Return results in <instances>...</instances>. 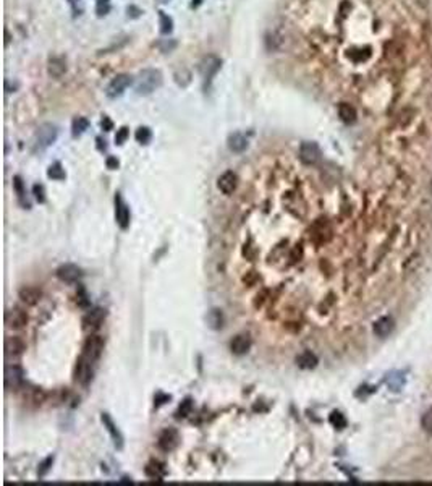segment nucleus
Listing matches in <instances>:
<instances>
[{
  "label": "nucleus",
  "mask_w": 432,
  "mask_h": 486,
  "mask_svg": "<svg viewBox=\"0 0 432 486\" xmlns=\"http://www.w3.org/2000/svg\"><path fill=\"white\" fill-rule=\"evenodd\" d=\"M101 420H102V423H104V426H105V430L109 431L110 438H112V441H113V446H115V448L119 449V451H122V449H123V436H122L120 430L117 428V425L112 421L110 415H109V413H102V415H101Z\"/></svg>",
  "instance_id": "ddd939ff"
},
{
  "label": "nucleus",
  "mask_w": 432,
  "mask_h": 486,
  "mask_svg": "<svg viewBox=\"0 0 432 486\" xmlns=\"http://www.w3.org/2000/svg\"><path fill=\"white\" fill-rule=\"evenodd\" d=\"M237 183H238V178L233 172H225L219 177V182H217V186L219 190L223 193V195H232L235 192V188H237Z\"/></svg>",
  "instance_id": "2eb2a0df"
},
{
  "label": "nucleus",
  "mask_w": 432,
  "mask_h": 486,
  "mask_svg": "<svg viewBox=\"0 0 432 486\" xmlns=\"http://www.w3.org/2000/svg\"><path fill=\"white\" fill-rule=\"evenodd\" d=\"M65 72H66V62L62 57L51 58V62H49V73H51L54 78H60L65 75Z\"/></svg>",
  "instance_id": "4be33fe9"
},
{
  "label": "nucleus",
  "mask_w": 432,
  "mask_h": 486,
  "mask_svg": "<svg viewBox=\"0 0 432 486\" xmlns=\"http://www.w3.org/2000/svg\"><path fill=\"white\" fill-rule=\"evenodd\" d=\"M26 350V344L19 335H12L5 339V353L7 356H19Z\"/></svg>",
  "instance_id": "4468645a"
},
{
  "label": "nucleus",
  "mask_w": 432,
  "mask_h": 486,
  "mask_svg": "<svg viewBox=\"0 0 432 486\" xmlns=\"http://www.w3.org/2000/svg\"><path fill=\"white\" fill-rule=\"evenodd\" d=\"M180 442V436L178 431L173 428H167L161 433L159 441H157V446L164 451V452H172L176 446Z\"/></svg>",
  "instance_id": "9d476101"
},
{
  "label": "nucleus",
  "mask_w": 432,
  "mask_h": 486,
  "mask_svg": "<svg viewBox=\"0 0 432 486\" xmlns=\"http://www.w3.org/2000/svg\"><path fill=\"white\" fill-rule=\"evenodd\" d=\"M421 425H423L424 431L432 433V409H430V410H427V412L423 415V420H421Z\"/></svg>",
  "instance_id": "473e14b6"
},
{
  "label": "nucleus",
  "mask_w": 432,
  "mask_h": 486,
  "mask_svg": "<svg viewBox=\"0 0 432 486\" xmlns=\"http://www.w3.org/2000/svg\"><path fill=\"white\" fill-rule=\"evenodd\" d=\"M5 324L10 329H21L28 324V313L23 308L15 306V308L5 313Z\"/></svg>",
  "instance_id": "423d86ee"
},
{
  "label": "nucleus",
  "mask_w": 432,
  "mask_h": 486,
  "mask_svg": "<svg viewBox=\"0 0 432 486\" xmlns=\"http://www.w3.org/2000/svg\"><path fill=\"white\" fill-rule=\"evenodd\" d=\"M93 366H94V363L87 362L86 358L80 356V358H78V363H76V368H75V379L83 386H87L93 379V373H94Z\"/></svg>",
  "instance_id": "39448f33"
},
{
  "label": "nucleus",
  "mask_w": 432,
  "mask_h": 486,
  "mask_svg": "<svg viewBox=\"0 0 432 486\" xmlns=\"http://www.w3.org/2000/svg\"><path fill=\"white\" fill-rule=\"evenodd\" d=\"M47 175L51 177L52 180H65V177H66V174H65L60 162H55V164H52L51 167H49Z\"/></svg>",
  "instance_id": "a878e982"
},
{
  "label": "nucleus",
  "mask_w": 432,
  "mask_h": 486,
  "mask_svg": "<svg viewBox=\"0 0 432 486\" xmlns=\"http://www.w3.org/2000/svg\"><path fill=\"white\" fill-rule=\"evenodd\" d=\"M13 186H15V192L18 193L19 198L25 196V186H23V180L19 177H15L13 178Z\"/></svg>",
  "instance_id": "c9c22d12"
},
{
  "label": "nucleus",
  "mask_w": 432,
  "mask_h": 486,
  "mask_svg": "<svg viewBox=\"0 0 432 486\" xmlns=\"http://www.w3.org/2000/svg\"><path fill=\"white\" fill-rule=\"evenodd\" d=\"M219 68H220V60L215 57H208L202 64V70H204L206 78H211L212 75H215V72H217Z\"/></svg>",
  "instance_id": "b1692460"
},
{
  "label": "nucleus",
  "mask_w": 432,
  "mask_h": 486,
  "mask_svg": "<svg viewBox=\"0 0 432 486\" xmlns=\"http://www.w3.org/2000/svg\"><path fill=\"white\" fill-rule=\"evenodd\" d=\"M162 84V73L154 68H147L138 75L136 80V91L138 94H151Z\"/></svg>",
  "instance_id": "f257e3e1"
},
{
  "label": "nucleus",
  "mask_w": 432,
  "mask_h": 486,
  "mask_svg": "<svg viewBox=\"0 0 432 486\" xmlns=\"http://www.w3.org/2000/svg\"><path fill=\"white\" fill-rule=\"evenodd\" d=\"M144 472H146V475L149 477L151 480H157V481H161L164 477H165V473H167V470H165V467H164V463H161V462H151V463H147L146 465V469H144Z\"/></svg>",
  "instance_id": "a211bd4d"
},
{
  "label": "nucleus",
  "mask_w": 432,
  "mask_h": 486,
  "mask_svg": "<svg viewBox=\"0 0 432 486\" xmlns=\"http://www.w3.org/2000/svg\"><path fill=\"white\" fill-rule=\"evenodd\" d=\"M229 147L233 153H243L248 147V140L246 136H243L241 133H233L229 138Z\"/></svg>",
  "instance_id": "aec40b11"
},
{
  "label": "nucleus",
  "mask_w": 432,
  "mask_h": 486,
  "mask_svg": "<svg viewBox=\"0 0 432 486\" xmlns=\"http://www.w3.org/2000/svg\"><path fill=\"white\" fill-rule=\"evenodd\" d=\"M33 192H34V198L39 201V203H44L46 201V190L42 185H34L33 186Z\"/></svg>",
  "instance_id": "72a5a7b5"
},
{
  "label": "nucleus",
  "mask_w": 432,
  "mask_h": 486,
  "mask_svg": "<svg viewBox=\"0 0 432 486\" xmlns=\"http://www.w3.org/2000/svg\"><path fill=\"white\" fill-rule=\"evenodd\" d=\"M57 126L55 125H52V123H44L41 128L37 130V133H36V140H34V143H36V151L39 150V151H42V150H46V147H49L51 146L55 140H57Z\"/></svg>",
  "instance_id": "7ed1b4c3"
},
{
  "label": "nucleus",
  "mask_w": 432,
  "mask_h": 486,
  "mask_svg": "<svg viewBox=\"0 0 432 486\" xmlns=\"http://www.w3.org/2000/svg\"><path fill=\"white\" fill-rule=\"evenodd\" d=\"M338 117L342 118V122L345 123H355L356 122V109L347 104V102H342L338 105Z\"/></svg>",
  "instance_id": "412c9836"
},
{
  "label": "nucleus",
  "mask_w": 432,
  "mask_h": 486,
  "mask_svg": "<svg viewBox=\"0 0 432 486\" xmlns=\"http://www.w3.org/2000/svg\"><path fill=\"white\" fill-rule=\"evenodd\" d=\"M170 399H172L170 395L159 392V394H155V397H154V404H155V407H161V405H164V404L169 402Z\"/></svg>",
  "instance_id": "e433bc0d"
},
{
  "label": "nucleus",
  "mask_w": 432,
  "mask_h": 486,
  "mask_svg": "<svg viewBox=\"0 0 432 486\" xmlns=\"http://www.w3.org/2000/svg\"><path fill=\"white\" fill-rule=\"evenodd\" d=\"M249 349H251V339L246 334H240L237 337H233V341L230 342V350L235 355H244L248 353Z\"/></svg>",
  "instance_id": "dca6fc26"
},
{
  "label": "nucleus",
  "mask_w": 432,
  "mask_h": 486,
  "mask_svg": "<svg viewBox=\"0 0 432 486\" xmlns=\"http://www.w3.org/2000/svg\"><path fill=\"white\" fill-rule=\"evenodd\" d=\"M70 2H72V4H73V5H75V4H76V2H80V0H70Z\"/></svg>",
  "instance_id": "a19ab883"
},
{
  "label": "nucleus",
  "mask_w": 432,
  "mask_h": 486,
  "mask_svg": "<svg viewBox=\"0 0 432 486\" xmlns=\"http://www.w3.org/2000/svg\"><path fill=\"white\" fill-rule=\"evenodd\" d=\"M115 219H117V224L120 225V229L126 230L130 227V219H131L130 207L122 200L120 195L115 196Z\"/></svg>",
  "instance_id": "0eeeda50"
},
{
  "label": "nucleus",
  "mask_w": 432,
  "mask_h": 486,
  "mask_svg": "<svg viewBox=\"0 0 432 486\" xmlns=\"http://www.w3.org/2000/svg\"><path fill=\"white\" fill-rule=\"evenodd\" d=\"M105 320V310L102 308H94L87 314L83 316V329L87 332H94L101 327L102 321Z\"/></svg>",
  "instance_id": "6e6552de"
},
{
  "label": "nucleus",
  "mask_w": 432,
  "mask_h": 486,
  "mask_svg": "<svg viewBox=\"0 0 432 486\" xmlns=\"http://www.w3.org/2000/svg\"><path fill=\"white\" fill-rule=\"evenodd\" d=\"M101 126H102V130L110 132L112 128H113V123H112V120H110L109 117H104V118H102V122H101Z\"/></svg>",
  "instance_id": "ea45409f"
},
{
  "label": "nucleus",
  "mask_w": 432,
  "mask_h": 486,
  "mask_svg": "<svg viewBox=\"0 0 432 486\" xmlns=\"http://www.w3.org/2000/svg\"><path fill=\"white\" fill-rule=\"evenodd\" d=\"M392 329H394V320L389 318V316L377 320L374 324V334L379 337H387L392 332Z\"/></svg>",
  "instance_id": "6ab92c4d"
},
{
  "label": "nucleus",
  "mask_w": 432,
  "mask_h": 486,
  "mask_svg": "<svg viewBox=\"0 0 432 486\" xmlns=\"http://www.w3.org/2000/svg\"><path fill=\"white\" fill-rule=\"evenodd\" d=\"M430 193H432V182H430Z\"/></svg>",
  "instance_id": "79ce46f5"
},
{
  "label": "nucleus",
  "mask_w": 432,
  "mask_h": 486,
  "mask_svg": "<svg viewBox=\"0 0 432 486\" xmlns=\"http://www.w3.org/2000/svg\"><path fill=\"white\" fill-rule=\"evenodd\" d=\"M191 410H193V400L190 397H186L180 404L178 410H176V418H186V416L191 413Z\"/></svg>",
  "instance_id": "c85d7f7f"
},
{
  "label": "nucleus",
  "mask_w": 432,
  "mask_h": 486,
  "mask_svg": "<svg viewBox=\"0 0 432 486\" xmlns=\"http://www.w3.org/2000/svg\"><path fill=\"white\" fill-rule=\"evenodd\" d=\"M107 168H110V171H115V168H119V159L117 157H107Z\"/></svg>",
  "instance_id": "58836bf2"
},
{
  "label": "nucleus",
  "mask_w": 432,
  "mask_h": 486,
  "mask_svg": "<svg viewBox=\"0 0 432 486\" xmlns=\"http://www.w3.org/2000/svg\"><path fill=\"white\" fill-rule=\"evenodd\" d=\"M41 297H42V292L39 290L37 287H23V289L19 290V299L29 306L37 305L39 300H41Z\"/></svg>",
  "instance_id": "f3484780"
},
{
  "label": "nucleus",
  "mask_w": 432,
  "mask_h": 486,
  "mask_svg": "<svg viewBox=\"0 0 432 486\" xmlns=\"http://www.w3.org/2000/svg\"><path fill=\"white\" fill-rule=\"evenodd\" d=\"M23 383H25V371L21 366L18 365L7 366V371H5L7 389H18L19 386H23Z\"/></svg>",
  "instance_id": "1a4fd4ad"
},
{
  "label": "nucleus",
  "mask_w": 432,
  "mask_h": 486,
  "mask_svg": "<svg viewBox=\"0 0 432 486\" xmlns=\"http://www.w3.org/2000/svg\"><path fill=\"white\" fill-rule=\"evenodd\" d=\"M134 138H136V141H138V143H141V144H147V143L151 141V138H152V132H151L147 126H140L138 130H136Z\"/></svg>",
  "instance_id": "cd10ccee"
},
{
  "label": "nucleus",
  "mask_w": 432,
  "mask_h": 486,
  "mask_svg": "<svg viewBox=\"0 0 432 486\" xmlns=\"http://www.w3.org/2000/svg\"><path fill=\"white\" fill-rule=\"evenodd\" d=\"M52 463H54V455L52 457H47L46 460H42L41 462V465H39V477H44V475L51 470V467H52Z\"/></svg>",
  "instance_id": "2f4dec72"
},
{
  "label": "nucleus",
  "mask_w": 432,
  "mask_h": 486,
  "mask_svg": "<svg viewBox=\"0 0 432 486\" xmlns=\"http://www.w3.org/2000/svg\"><path fill=\"white\" fill-rule=\"evenodd\" d=\"M76 303L78 306H81V308H87L89 306V299H87V293L83 287L78 289V293H76Z\"/></svg>",
  "instance_id": "7c9ffc66"
},
{
  "label": "nucleus",
  "mask_w": 432,
  "mask_h": 486,
  "mask_svg": "<svg viewBox=\"0 0 432 486\" xmlns=\"http://www.w3.org/2000/svg\"><path fill=\"white\" fill-rule=\"evenodd\" d=\"M321 147L314 141H304L300 146V159L306 165H314L321 161Z\"/></svg>",
  "instance_id": "20e7f679"
},
{
  "label": "nucleus",
  "mask_w": 432,
  "mask_h": 486,
  "mask_svg": "<svg viewBox=\"0 0 432 486\" xmlns=\"http://www.w3.org/2000/svg\"><path fill=\"white\" fill-rule=\"evenodd\" d=\"M87 126H89V122H87L84 117H78V118H75V120H73V125H72L73 135H75V136L83 135V133L87 130Z\"/></svg>",
  "instance_id": "bb28decb"
},
{
  "label": "nucleus",
  "mask_w": 432,
  "mask_h": 486,
  "mask_svg": "<svg viewBox=\"0 0 432 486\" xmlns=\"http://www.w3.org/2000/svg\"><path fill=\"white\" fill-rule=\"evenodd\" d=\"M130 83H131L130 75H119V76L113 78L109 86H107L105 93L109 97H119L125 93V89L130 86Z\"/></svg>",
  "instance_id": "9b49d317"
},
{
  "label": "nucleus",
  "mask_w": 432,
  "mask_h": 486,
  "mask_svg": "<svg viewBox=\"0 0 432 486\" xmlns=\"http://www.w3.org/2000/svg\"><path fill=\"white\" fill-rule=\"evenodd\" d=\"M126 138H128V128L126 126H122L119 132L115 135V143L117 144H123L126 141Z\"/></svg>",
  "instance_id": "f704fd0d"
},
{
  "label": "nucleus",
  "mask_w": 432,
  "mask_h": 486,
  "mask_svg": "<svg viewBox=\"0 0 432 486\" xmlns=\"http://www.w3.org/2000/svg\"><path fill=\"white\" fill-rule=\"evenodd\" d=\"M81 269L75 264H63L57 269V277L63 282H68V284H73V282H78L81 279Z\"/></svg>",
  "instance_id": "f8f14e48"
},
{
  "label": "nucleus",
  "mask_w": 432,
  "mask_h": 486,
  "mask_svg": "<svg viewBox=\"0 0 432 486\" xmlns=\"http://www.w3.org/2000/svg\"><path fill=\"white\" fill-rule=\"evenodd\" d=\"M102 350H104V339H102L101 335L91 334V335L86 339L84 345H83V353H81V356H83V358H86L87 362L96 363L97 360L101 358Z\"/></svg>",
  "instance_id": "f03ea898"
},
{
  "label": "nucleus",
  "mask_w": 432,
  "mask_h": 486,
  "mask_svg": "<svg viewBox=\"0 0 432 486\" xmlns=\"http://www.w3.org/2000/svg\"><path fill=\"white\" fill-rule=\"evenodd\" d=\"M161 19H162V33H169L172 29V19L167 18L162 12H161Z\"/></svg>",
  "instance_id": "4c0bfd02"
},
{
  "label": "nucleus",
  "mask_w": 432,
  "mask_h": 486,
  "mask_svg": "<svg viewBox=\"0 0 432 486\" xmlns=\"http://www.w3.org/2000/svg\"><path fill=\"white\" fill-rule=\"evenodd\" d=\"M208 324L212 327V329H220V327L223 326V314H222V311L217 310V308L211 310L209 314H208Z\"/></svg>",
  "instance_id": "393cba45"
},
{
  "label": "nucleus",
  "mask_w": 432,
  "mask_h": 486,
  "mask_svg": "<svg viewBox=\"0 0 432 486\" xmlns=\"http://www.w3.org/2000/svg\"><path fill=\"white\" fill-rule=\"evenodd\" d=\"M329 420H330L332 426H335L337 430H342V428H345V426H347V420H345V416H343L340 412H332Z\"/></svg>",
  "instance_id": "c756f323"
},
{
  "label": "nucleus",
  "mask_w": 432,
  "mask_h": 486,
  "mask_svg": "<svg viewBox=\"0 0 432 486\" xmlns=\"http://www.w3.org/2000/svg\"><path fill=\"white\" fill-rule=\"evenodd\" d=\"M297 363L303 370H312V368H316V365H317V356L311 352H304L297 358Z\"/></svg>",
  "instance_id": "5701e85b"
}]
</instances>
